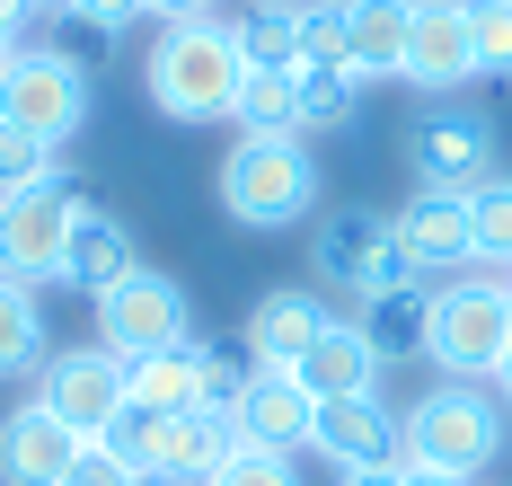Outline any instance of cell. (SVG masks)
<instances>
[{"instance_id": "1", "label": "cell", "mask_w": 512, "mask_h": 486, "mask_svg": "<svg viewBox=\"0 0 512 486\" xmlns=\"http://www.w3.org/2000/svg\"><path fill=\"white\" fill-rule=\"evenodd\" d=\"M239 80H248V54H239V18H195V27H159L151 62H142V89H151L159 115L177 124H221L239 107Z\"/></svg>"}, {"instance_id": "2", "label": "cell", "mask_w": 512, "mask_h": 486, "mask_svg": "<svg viewBox=\"0 0 512 486\" xmlns=\"http://www.w3.org/2000/svg\"><path fill=\"white\" fill-rule=\"evenodd\" d=\"M221 213L239 230H292L318 213V160H309V133H239L230 160H221Z\"/></svg>"}, {"instance_id": "3", "label": "cell", "mask_w": 512, "mask_h": 486, "mask_svg": "<svg viewBox=\"0 0 512 486\" xmlns=\"http://www.w3.org/2000/svg\"><path fill=\"white\" fill-rule=\"evenodd\" d=\"M398 433H407V469L477 486V469L504 451V398L486 380H433L407 416H398Z\"/></svg>"}, {"instance_id": "4", "label": "cell", "mask_w": 512, "mask_h": 486, "mask_svg": "<svg viewBox=\"0 0 512 486\" xmlns=\"http://www.w3.org/2000/svg\"><path fill=\"white\" fill-rule=\"evenodd\" d=\"M512 345V283L495 266H468L451 283H433V345H424V363L442 380H495Z\"/></svg>"}, {"instance_id": "5", "label": "cell", "mask_w": 512, "mask_h": 486, "mask_svg": "<svg viewBox=\"0 0 512 486\" xmlns=\"http://www.w3.org/2000/svg\"><path fill=\"white\" fill-rule=\"evenodd\" d=\"M89 71L62 54V45H18L9 71H0V124H18V133H36V142H71V133H89Z\"/></svg>"}, {"instance_id": "6", "label": "cell", "mask_w": 512, "mask_h": 486, "mask_svg": "<svg viewBox=\"0 0 512 486\" xmlns=\"http://www.w3.org/2000/svg\"><path fill=\"white\" fill-rule=\"evenodd\" d=\"M186 336H195V301H186L177 274L133 266L115 292H98V345L106 354L142 363V354H168V345H186Z\"/></svg>"}, {"instance_id": "7", "label": "cell", "mask_w": 512, "mask_h": 486, "mask_svg": "<svg viewBox=\"0 0 512 486\" xmlns=\"http://www.w3.org/2000/svg\"><path fill=\"white\" fill-rule=\"evenodd\" d=\"M309 266H318V283H336V292H354V301L415 283L407 257H398V239H389V213H371V204L318 213V230H309Z\"/></svg>"}, {"instance_id": "8", "label": "cell", "mask_w": 512, "mask_h": 486, "mask_svg": "<svg viewBox=\"0 0 512 486\" xmlns=\"http://www.w3.org/2000/svg\"><path fill=\"white\" fill-rule=\"evenodd\" d=\"M407 168L424 195H477L486 177H495V124L477 107H433L407 124Z\"/></svg>"}, {"instance_id": "9", "label": "cell", "mask_w": 512, "mask_h": 486, "mask_svg": "<svg viewBox=\"0 0 512 486\" xmlns=\"http://www.w3.org/2000/svg\"><path fill=\"white\" fill-rule=\"evenodd\" d=\"M71 213H80V195H71L62 177H53V186H27V195H0V274H9V283H27V292L62 283Z\"/></svg>"}, {"instance_id": "10", "label": "cell", "mask_w": 512, "mask_h": 486, "mask_svg": "<svg viewBox=\"0 0 512 486\" xmlns=\"http://www.w3.org/2000/svg\"><path fill=\"white\" fill-rule=\"evenodd\" d=\"M36 398H45L80 442H98V433L133 407V380H124V354H106V345H62V354L36 363Z\"/></svg>"}, {"instance_id": "11", "label": "cell", "mask_w": 512, "mask_h": 486, "mask_svg": "<svg viewBox=\"0 0 512 486\" xmlns=\"http://www.w3.org/2000/svg\"><path fill=\"white\" fill-rule=\"evenodd\" d=\"M389 239L407 257L415 283H451V274L477 266V230H468V195H424L415 186L407 204L389 213Z\"/></svg>"}, {"instance_id": "12", "label": "cell", "mask_w": 512, "mask_h": 486, "mask_svg": "<svg viewBox=\"0 0 512 486\" xmlns=\"http://www.w3.org/2000/svg\"><path fill=\"white\" fill-rule=\"evenodd\" d=\"M309 451H327L336 478H345V469H407V433L380 407V389H362V398H318Z\"/></svg>"}, {"instance_id": "13", "label": "cell", "mask_w": 512, "mask_h": 486, "mask_svg": "<svg viewBox=\"0 0 512 486\" xmlns=\"http://www.w3.org/2000/svg\"><path fill=\"white\" fill-rule=\"evenodd\" d=\"M407 80L424 98H451L477 80V45H468V0H415L407 27Z\"/></svg>"}, {"instance_id": "14", "label": "cell", "mask_w": 512, "mask_h": 486, "mask_svg": "<svg viewBox=\"0 0 512 486\" xmlns=\"http://www.w3.org/2000/svg\"><path fill=\"white\" fill-rule=\"evenodd\" d=\"M80 460V433L53 416L45 398H18L0 416V486H62Z\"/></svg>"}, {"instance_id": "15", "label": "cell", "mask_w": 512, "mask_h": 486, "mask_svg": "<svg viewBox=\"0 0 512 486\" xmlns=\"http://www.w3.org/2000/svg\"><path fill=\"white\" fill-rule=\"evenodd\" d=\"M239 451V425H230V407H186V416H159L151 425V460H142V478H168V486H204L221 460Z\"/></svg>"}, {"instance_id": "16", "label": "cell", "mask_w": 512, "mask_h": 486, "mask_svg": "<svg viewBox=\"0 0 512 486\" xmlns=\"http://www.w3.org/2000/svg\"><path fill=\"white\" fill-rule=\"evenodd\" d=\"M230 425L248 451H309V425H318V398H309L292 372H256L239 398H230Z\"/></svg>"}, {"instance_id": "17", "label": "cell", "mask_w": 512, "mask_h": 486, "mask_svg": "<svg viewBox=\"0 0 512 486\" xmlns=\"http://www.w3.org/2000/svg\"><path fill=\"white\" fill-rule=\"evenodd\" d=\"M327 319H336V310H327L318 292H292V283L256 292V310H248V363H256V372H292Z\"/></svg>"}, {"instance_id": "18", "label": "cell", "mask_w": 512, "mask_h": 486, "mask_svg": "<svg viewBox=\"0 0 512 486\" xmlns=\"http://www.w3.org/2000/svg\"><path fill=\"white\" fill-rule=\"evenodd\" d=\"M133 266H142L133 221L115 213V204H80V213H71V257H62V283H80V292L98 301V292H115Z\"/></svg>"}, {"instance_id": "19", "label": "cell", "mask_w": 512, "mask_h": 486, "mask_svg": "<svg viewBox=\"0 0 512 486\" xmlns=\"http://www.w3.org/2000/svg\"><path fill=\"white\" fill-rule=\"evenodd\" d=\"M362 345L380 354V372L389 363H424V345H433V283H398V292H371L354 310Z\"/></svg>"}, {"instance_id": "20", "label": "cell", "mask_w": 512, "mask_h": 486, "mask_svg": "<svg viewBox=\"0 0 512 486\" xmlns=\"http://www.w3.org/2000/svg\"><path fill=\"white\" fill-rule=\"evenodd\" d=\"M292 380H301L309 398H362V389H380V354L362 345L354 319H327L309 336V354L292 363Z\"/></svg>"}, {"instance_id": "21", "label": "cell", "mask_w": 512, "mask_h": 486, "mask_svg": "<svg viewBox=\"0 0 512 486\" xmlns=\"http://www.w3.org/2000/svg\"><path fill=\"white\" fill-rule=\"evenodd\" d=\"M415 0H345V62L354 80H407Z\"/></svg>"}, {"instance_id": "22", "label": "cell", "mask_w": 512, "mask_h": 486, "mask_svg": "<svg viewBox=\"0 0 512 486\" xmlns=\"http://www.w3.org/2000/svg\"><path fill=\"white\" fill-rule=\"evenodd\" d=\"M124 380H133V407L186 416V407H204V345L186 336V345H168V354H142V363H124Z\"/></svg>"}, {"instance_id": "23", "label": "cell", "mask_w": 512, "mask_h": 486, "mask_svg": "<svg viewBox=\"0 0 512 486\" xmlns=\"http://www.w3.org/2000/svg\"><path fill=\"white\" fill-rule=\"evenodd\" d=\"M362 89H371V80H354V62H301V71H292L301 133H345L362 115Z\"/></svg>"}, {"instance_id": "24", "label": "cell", "mask_w": 512, "mask_h": 486, "mask_svg": "<svg viewBox=\"0 0 512 486\" xmlns=\"http://www.w3.org/2000/svg\"><path fill=\"white\" fill-rule=\"evenodd\" d=\"M239 54L248 71H301V0H265L239 18Z\"/></svg>"}, {"instance_id": "25", "label": "cell", "mask_w": 512, "mask_h": 486, "mask_svg": "<svg viewBox=\"0 0 512 486\" xmlns=\"http://www.w3.org/2000/svg\"><path fill=\"white\" fill-rule=\"evenodd\" d=\"M45 363V310H36V292L27 283H9L0 274V380L36 372Z\"/></svg>"}, {"instance_id": "26", "label": "cell", "mask_w": 512, "mask_h": 486, "mask_svg": "<svg viewBox=\"0 0 512 486\" xmlns=\"http://www.w3.org/2000/svg\"><path fill=\"white\" fill-rule=\"evenodd\" d=\"M239 133H301V98H292V71H248L239 80V107H230Z\"/></svg>"}, {"instance_id": "27", "label": "cell", "mask_w": 512, "mask_h": 486, "mask_svg": "<svg viewBox=\"0 0 512 486\" xmlns=\"http://www.w3.org/2000/svg\"><path fill=\"white\" fill-rule=\"evenodd\" d=\"M468 230H477V266L512 274V177H486L468 195Z\"/></svg>"}, {"instance_id": "28", "label": "cell", "mask_w": 512, "mask_h": 486, "mask_svg": "<svg viewBox=\"0 0 512 486\" xmlns=\"http://www.w3.org/2000/svg\"><path fill=\"white\" fill-rule=\"evenodd\" d=\"M468 45L477 80H512V0H468Z\"/></svg>"}, {"instance_id": "29", "label": "cell", "mask_w": 512, "mask_h": 486, "mask_svg": "<svg viewBox=\"0 0 512 486\" xmlns=\"http://www.w3.org/2000/svg\"><path fill=\"white\" fill-rule=\"evenodd\" d=\"M53 142L36 133H18V124H0V195H27V186H53Z\"/></svg>"}, {"instance_id": "30", "label": "cell", "mask_w": 512, "mask_h": 486, "mask_svg": "<svg viewBox=\"0 0 512 486\" xmlns=\"http://www.w3.org/2000/svg\"><path fill=\"white\" fill-rule=\"evenodd\" d=\"M204 486H301V460H292V451H248V442H239Z\"/></svg>"}, {"instance_id": "31", "label": "cell", "mask_w": 512, "mask_h": 486, "mask_svg": "<svg viewBox=\"0 0 512 486\" xmlns=\"http://www.w3.org/2000/svg\"><path fill=\"white\" fill-rule=\"evenodd\" d=\"M142 469L124 460V451H106V442H80V460H71V478L62 486H133Z\"/></svg>"}, {"instance_id": "32", "label": "cell", "mask_w": 512, "mask_h": 486, "mask_svg": "<svg viewBox=\"0 0 512 486\" xmlns=\"http://www.w3.org/2000/svg\"><path fill=\"white\" fill-rule=\"evenodd\" d=\"M248 363H239V354H221V345H204V407H230V398H239V389H248Z\"/></svg>"}, {"instance_id": "33", "label": "cell", "mask_w": 512, "mask_h": 486, "mask_svg": "<svg viewBox=\"0 0 512 486\" xmlns=\"http://www.w3.org/2000/svg\"><path fill=\"white\" fill-rule=\"evenodd\" d=\"M151 425H159L151 407H124V416H115V425H106L98 442H106V451H124V460L142 469V460H151Z\"/></svg>"}, {"instance_id": "34", "label": "cell", "mask_w": 512, "mask_h": 486, "mask_svg": "<svg viewBox=\"0 0 512 486\" xmlns=\"http://www.w3.org/2000/svg\"><path fill=\"white\" fill-rule=\"evenodd\" d=\"M62 54L80 62L89 80H98V71H106V54H115V27H89V18H71V45H62Z\"/></svg>"}, {"instance_id": "35", "label": "cell", "mask_w": 512, "mask_h": 486, "mask_svg": "<svg viewBox=\"0 0 512 486\" xmlns=\"http://www.w3.org/2000/svg\"><path fill=\"white\" fill-rule=\"evenodd\" d=\"M71 18H89V27H142L151 0H71Z\"/></svg>"}, {"instance_id": "36", "label": "cell", "mask_w": 512, "mask_h": 486, "mask_svg": "<svg viewBox=\"0 0 512 486\" xmlns=\"http://www.w3.org/2000/svg\"><path fill=\"white\" fill-rule=\"evenodd\" d=\"M151 18H168V27H195V18H221V0H151Z\"/></svg>"}, {"instance_id": "37", "label": "cell", "mask_w": 512, "mask_h": 486, "mask_svg": "<svg viewBox=\"0 0 512 486\" xmlns=\"http://www.w3.org/2000/svg\"><path fill=\"white\" fill-rule=\"evenodd\" d=\"M27 18H36V0H0V36H9V45H18V27H27Z\"/></svg>"}, {"instance_id": "38", "label": "cell", "mask_w": 512, "mask_h": 486, "mask_svg": "<svg viewBox=\"0 0 512 486\" xmlns=\"http://www.w3.org/2000/svg\"><path fill=\"white\" fill-rule=\"evenodd\" d=\"M336 486H398V469H345Z\"/></svg>"}, {"instance_id": "39", "label": "cell", "mask_w": 512, "mask_h": 486, "mask_svg": "<svg viewBox=\"0 0 512 486\" xmlns=\"http://www.w3.org/2000/svg\"><path fill=\"white\" fill-rule=\"evenodd\" d=\"M486 389H495V398L512 407V345H504V363H495V380H486Z\"/></svg>"}, {"instance_id": "40", "label": "cell", "mask_w": 512, "mask_h": 486, "mask_svg": "<svg viewBox=\"0 0 512 486\" xmlns=\"http://www.w3.org/2000/svg\"><path fill=\"white\" fill-rule=\"evenodd\" d=\"M398 486H468V478H433V469H398Z\"/></svg>"}, {"instance_id": "41", "label": "cell", "mask_w": 512, "mask_h": 486, "mask_svg": "<svg viewBox=\"0 0 512 486\" xmlns=\"http://www.w3.org/2000/svg\"><path fill=\"white\" fill-rule=\"evenodd\" d=\"M9 54H18V45H9V36H0V71H9Z\"/></svg>"}, {"instance_id": "42", "label": "cell", "mask_w": 512, "mask_h": 486, "mask_svg": "<svg viewBox=\"0 0 512 486\" xmlns=\"http://www.w3.org/2000/svg\"><path fill=\"white\" fill-rule=\"evenodd\" d=\"M36 9H71V0H36Z\"/></svg>"}, {"instance_id": "43", "label": "cell", "mask_w": 512, "mask_h": 486, "mask_svg": "<svg viewBox=\"0 0 512 486\" xmlns=\"http://www.w3.org/2000/svg\"><path fill=\"white\" fill-rule=\"evenodd\" d=\"M133 486H168V478H133Z\"/></svg>"}, {"instance_id": "44", "label": "cell", "mask_w": 512, "mask_h": 486, "mask_svg": "<svg viewBox=\"0 0 512 486\" xmlns=\"http://www.w3.org/2000/svg\"><path fill=\"white\" fill-rule=\"evenodd\" d=\"M504 283H512V274H504Z\"/></svg>"}]
</instances>
